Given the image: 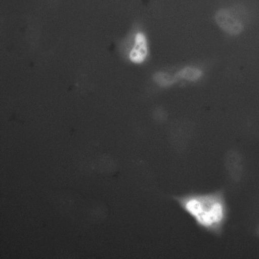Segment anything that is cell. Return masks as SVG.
Wrapping results in <instances>:
<instances>
[{
  "instance_id": "1",
  "label": "cell",
  "mask_w": 259,
  "mask_h": 259,
  "mask_svg": "<svg viewBox=\"0 0 259 259\" xmlns=\"http://www.w3.org/2000/svg\"><path fill=\"white\" fill-rule=\"evenodd\" d=\"M174 199L200 229L215 235L222 233L228 215L222 191L191 192Z\"/></svg>"
},
{
  "instance_id": "2",
  "label": "cell",
  "mask_w": 259,
  "mask_h": 259,
  "mask_svg": "<svg viewBox=\"0 0 259 259\" xmlns=\"http://www.w3.org/2000/svg\"><path fill=\"white\" fill-rule=\"evenodd\" d=\"M215 21L226 32L231 34L240 33L243 25L238 16L227 9L219 10L216 14Z\"/></svg>"
},
{
  "instance_id": "3",
  "label": "cell",
  "mask_w": 259,
  "mask_h": 259,
  "mask_svg": "<svg viewBox=\"0 0 259 259\" xmlns=\"http://www.w3.org/2000/svg\"><path fill=\"white\" fill-rule=\"evenodd\" d=\"M148 54L146 38L142 32H138L135 36L134 43L129 53V58L135 63H142Z\"/></svg>"
},
{
  "instance_id": "4",
  "label": "cell",
  "mask_w": 259,
  "mask_h": 259,
  "mask_svg": "<svg viewBox=\"0 0 259 259\" xmlns=\"http://www.w3.org/2000/svg\"><path fill=\"white\" fill-rule=\"evenodd\" d=\"M202 75L201 70L193 67H186L175 75L176 79H183L194 81L199 79Z\"/></svg>"
},
{
  "instance_id": "5",
  "label": "cell",
  "mask_w": 259,
  "mask_h": 259,
  "mask_svg": "<svg viewBox=\"0 0 259 259\" xmlns=\"http://www.w3.org/2000/svg\"><path fill=\"white\" fill-rule=\"evenodd\" d=\"M155 79L157 83L163 87L168 86L177 80L175 75L171 76L164 73H159L156 74Z\"/></svg>"
},
{
  "instance_id": "6",
  "label": "cell",
  "mask_w": 259,
  "mask_h": 259,
  "mask_svg": "<svg viewBox=\"0 0 259 259\" xmlns=\"http://www.w3.org/2000/svg\"><path fill=\"white\" fill-rule=\"evenodd\" d=\"M257 234L259 235V227L257 229Z\"/></svg>"
}]
</instances>
